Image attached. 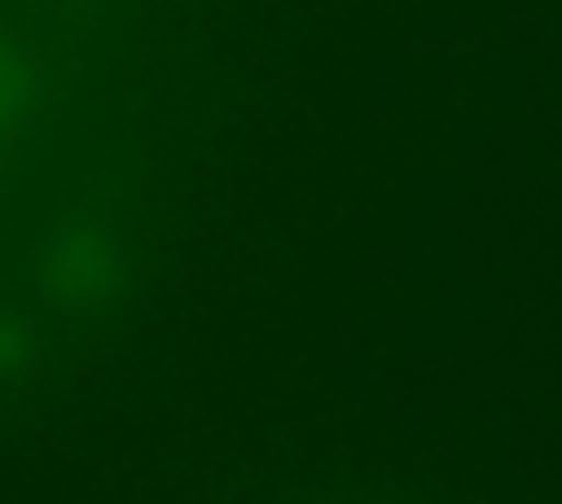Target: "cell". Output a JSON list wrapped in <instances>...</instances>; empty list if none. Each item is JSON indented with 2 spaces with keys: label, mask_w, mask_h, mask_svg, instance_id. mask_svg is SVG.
<instances>
[{
  "label": "cell",
  "mask_w": 562,
  "mask_h": 504,
  "mask_svg": "<svg viewBox=\"0 0 562 504\" xmlns=\"http://www.w3.org/2000/svg\"><path fill=\"white\" fill-rule=\"evenodd\" d=\"M83 9L88 0H0V175L48 123Z\"/></svg>",
  "instance_id": "1"
}]
</instances>
